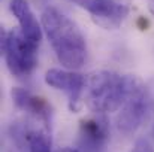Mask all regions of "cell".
Segmentation results:
<instances>
[{
    "mask_svg": "<svg viewBox=\"0 0 154 152\" xmlns=\"http://www.w3.org/2000/svg\"><path fill=\"white\" fill-rule=\"evenodd\" d=\"M132 75H118L111 70H97L87 76L85 104L97 115L117 112L124 104Z\"/></svg>",
    "mask_w": 154,
    "mask_h": 152,
    "instance_id": "2",
    "label": "cell"
},
{
    "mask_svg": "<svg viewBox=\"0 0 154 152\" xmlns=\"http://www.w3.org/2000/svg\"><path fill=\"white\" fill-rule=\"evenodd\" d=\"M150 112V94L142 84L141 79L136 76L130 78V88L126 97L124 104L117 115V128L120 133L129 136L133 134L142 122L147 119Z\"/></svg>",
    "mask_w": 154,
    "mask_h": 152,
    "instance_id": "4",
    "label": "cell"
},
{
    "mask_svg": "<svg viewBox=\"0 0 154 152\" xmlns=\"http://www.w3.org/2000/svg\"><path fill=\"white\" fill-rule=\"evenodd\" d=\"M109 140V124L103 115L90 116L81 121L79 125V152H105Z\"/></svg>",
    "mask_w": 154,
    "mask_h": 152,
    "instance_id": "7",
    "label": "cell"
},
{
    "mask_svg": "<svg viewBox=\"0 0 154 152\" xmlns=\"http://www.w3.org/2000/svg\"><path fill=\"white\" fill-rule=\"evenodd\" d=\"M12 99H14V103L20 109H23L29 113H33L41 119L48 121L50 113H51L50 106L42 97H36V96L30 94L29 91H26L23 88H14L12 90Z\"/></svg>",
    "mask_w": 154,
    "mask_h": 152,
    "instance_id": "9",
    "label": "cell"
},
{
    "mask_svg": "<svg viewBox=\"0 0 154 152\" xmlns=\"http://www.w3.org/2000/svg\"><path fill=\"white\" fill-rule=\"evenodd\" d=\"M2 51L9 72L17 78H27L38 64V46L30 43L21 31H3Z\"/></svg>",
    "mask_w": 154,
    "mask_h": 152,
    "instance_id": "3",
    "label": "cell"
},
{
    "mask_svg": "<svg viewBox=\"0 0 154 152\" xmlns=\"http://www.w3.org/2000/svg\"><path fill=\"white\" fill-rule=\"evenodd\" d=\"M93 15V19L105 28H118L129 13V4L117 0H70Z\"/></svg>",
    "mask_w": 154,
    "mask_h": 152,
    "instance_id": "6",
    "label": "cell"
},
{
    "mask_svg": "<svg viewBox=\"0 0 154 152\" xmlns=\"http://www.w3.org/2000/svg\"><path fill=\"white\" fill-rule=\"evenodd\" d=\"M150 10H151V13L154 15V0H151V1H150Z\"/></svg>",
    "mask_w": 154,
    "mask_h": 152,
    "instance_id": "13",
    "label": "cell"
},
{
    "mask_svg": "<svg viewBox=\"0 0 154 152\" xmlns=\"http://www.w3.org/2000/svg\"><path fill=\"white\" fill-rule=\"evenodd\" d=\"M153 133H154V130H153Z\"/></svg>",
    "mask_w": 154,
    "mask_h": 152,
    "instance_id": "14",
    "label": "cell"
},
{
    "mask_svg": "<svg viewBox=\"0 0 154 152\" xmlns=\"http://www.w3.org/2000/svg\"><path fill=\"white\" fill-rule=\"evenodd\" d=\"M45 82L47 85L67 94L69 107L72 112L79 110V101L87 84V78L84 75L69 69H50L45 73Z\"/></svg>",
    "mask_w": 154,
    "mask_h": 152,
    "instance_id": "5",
    "label": "cell"
},
{
    "mask_svg": "<svg viewBox=\"0 0 154 152\" xmlns=\"http://www.w3.org/2000/svg\"><path fill=\"white\" fill-rule=\"evenodd\" d=\"M130 152H154V146L147 139H138Z\"/></svg>",
    "mask_w": 154,
    "mask_h": 152,
    "instance_id": "11",
    "label": "cell"
},
{
    "mask_svg": "<svg viewBox=\"0 0 154 152\" xmlns=\"http://www.w3.org/2000/svg\"><path fill=\"white\" fill-rule=\"evenodd\" d=\"M26 143L29 152H51V136L45 130H32L26 133Z\"/></svg>",
    "mask_w": 154,
    "mask_h": 152,
    "instance_id": "10",
    "label": "cell"
},
{
    "mask_svg": "<svg viewBox=\"0 0 154 152\" xmlns=\"http://www.w3.org/2000/svg\"><path fill=\"white\" fill-rule=\"evenodd\" d=\"M11 12L14 13V16L17 18L18 24H20V31L23 33V36L33 43L35 46L39 48V43L42 40V27L38 21V18L35 16L30 4L27 0H11Z\"/></svg>",
    "mask_w": 154,
    "mask_h": 152,
    "instance_id": "8",
    "label": "cell"
},
{
    "mask_svg": "<svg viewBox=\"0 0 154 152\" xmlns=\"http://www.w3.org/2000/svg\"><path fill=\"white\" fill-rule=\"evenodd\" d=\"M57 152H79V151H78V148H70V146H64V148L58 149Z\"/></svg>",
    "mask_w": 154,
    "mask_h": 152,
    "instance_id": "12",
    "label": "cell"
},
{
    "mask_svg": "<svg viewBox=\"0 0 154 152\" xmlns=\"http://www.w3.org/2000/svg\"><path fill=\"white\" fill-rule=\"evenodd\" d=\"M42 28L64 69L78 70L87 58V43L79 27L55 7H47L41 16Z\"/></svg>",
    "mask_w": 154,
    "mask_h": 152,
    "instance_id": "1",
    "label": "cell"
}]
</instances>
